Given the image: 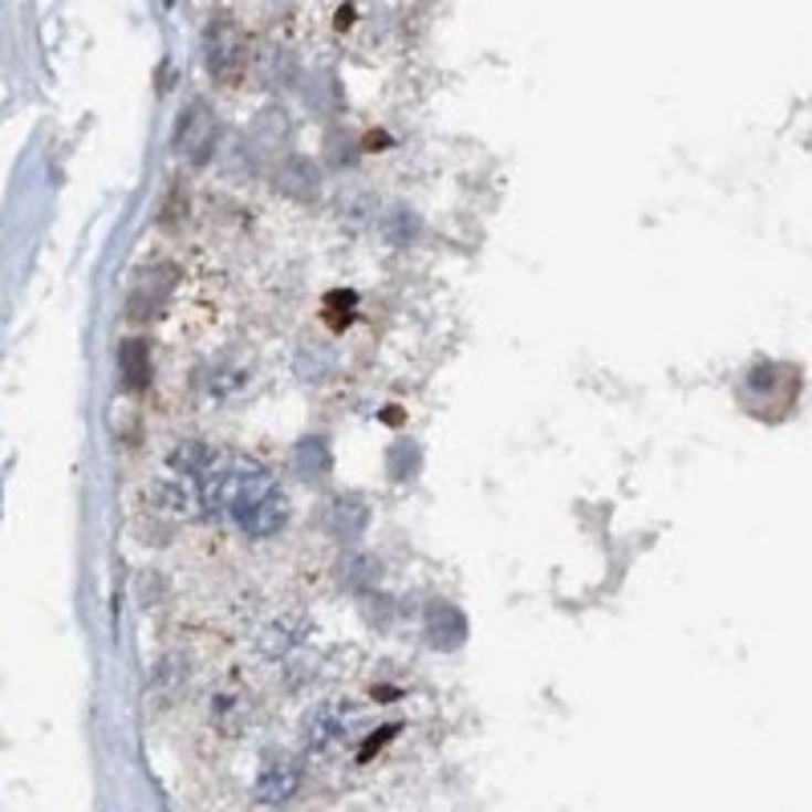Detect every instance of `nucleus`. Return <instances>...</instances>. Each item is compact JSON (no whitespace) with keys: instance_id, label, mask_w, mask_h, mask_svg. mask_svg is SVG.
Segmentation results:
<instances>
[{"instance_id":"nucleus-3","label":"nucleus","mask_w":812,"mask_h":812,"mask_svg":"<svg viewBox=\"0 0 812 812\" xmlns=\"http://www.w3.org/2000/svg\"><path fill=\"white\" fill-rule=\"evenodd\" d=\"M300 788V768L293 760H268L256 776V797L264 804H285V800L297 797Z\"/></svg>"},{"instance_id":"nucleus-10","label":"nucleus","mask_w":812,"mask_h":812,"mask_svg":"<svg viewBox=\"0 0 812 812\" xmlns=\"http://www.w3.org/2000/svg\"><path fill=\"white\" fill-rule=\"evenodd\" d=\"M366 520H370V513H366L362 500H354V496H346V500L334 504V528H338L341 537H354V532H362Z\"/></svg>"},{"instance_id":"nucleus-5","label":"nucleus","mask_w":812,"mask_h":812,"mask_svg":"<svg viewBox=\"0 0 812 812\" xmlns=\"http://www.w3.org/2000/svg\"><path fill=\"white\" fill-rule=\"evenodd\" d=\"M276 188L293 196V200H313L317 196V167L309 159H288L281 171H276Z\"/></svg>"},{"instance_id":"nucleus-8","label":"nucleus","mask_w":812,"mask_h":812,"mask_svg":"<svg viewBox=\"0 0 812 812\" xmlns=\"http://www.w3.org/2000/svg\"><path fill=\"white\" fill-rule=\"evenodd\" d=\"M179 143H183V150H188L196 162L203 159V147L212 143V118H208L200 106L188 114V123H183V130H179Z\"/></svg>"},{"instance_id":"nucleus-4","label":"nucleus","mask_w":812,"mask_h":812,"mask_svg":"<svg viewBox=\"0 0 812 812\" xmlns=\"http://www.w3.org/2000/svg\"><path fill=\"white\" fill-rule=\"evenodd\" d=\"M350 719H354V711L350 707H341V703L321 707V711L309 719V748L329 751L334 744H341V739L350 736Z\"/></svg>"},{"instance_id":"nucleus-9","label":"nucleus","mask_w":812,"mask_h":812,"mask_svg":"<svg viewBox=\"0 0 812 812\" xmlns=\"http://www.w3.org/2000/svg\"><path fill=\"white\" fill-rule=\"evenodd\" d=\"M118 362H123V375H126V387H143L147 382V346L143 341H123V350H118Z\"/></svg>"},{"instance_id":"nucleus-1","label":"nucleus","mask_w":812,"mask_h":812,"mask_svg":"<svg viewBox=\"0 0 812 812\" xmlns=\"http://www.w3.org/2000/svg\"><path fill=\"white\" fill-rule=\"evenodd\" d=\"M203 496H208V508H228L232 520L240 525V532L264 540L276 537L288 520V504L285 492L273 484V475L256 467V463H232L228 472H212L203 467Z\"/></svg>"},{"instance_id":"nucleus-7","label":"nucleus","mask_w":812,"mask_h":812,"mask_svg":"<svg viewBox=\"0 0 812 812\" xmlns=\"http://www.w3.org/2000/svg\"><path fill=\"white\" fill-rule=\"evenodd\" d=\"M293 463H297V472L305 479H325L334 460H329V447H325L321 439H300L297 451H293Z\"/></svg>"},{"instance_id":"nucleus-6","label":"nucleus","mask_w":812,"mask_h":812,"mask_svg":"<svg viewBox=\"0 0 812 812\" xmlns=\"http://www.w3.org/2000/svg\"><path fill=\"white\" fill-rule=\"evenodd\" d=\"M467 634V622H463V613L455 605H435L431 610V642L443 650H455Z\"/></svg>"},{"instance_id":"nucleus-2","label":"nucleus","mask_w":812,"mask_h":812,"mask_svg":"<svg viewBox=\"0 0 812 812\" xmlns=\"http://www.w3.org/2000/svg\"><path fill=\"white\" fill-rule=\"evenodd\" d=\"M244 65V38L232 21H215L208 29V70H212L220 82H232Z\"/></svg>"}]
</instances>
